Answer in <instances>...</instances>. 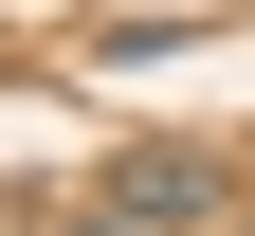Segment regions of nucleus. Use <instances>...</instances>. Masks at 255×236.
I'll return each mask as SVG.
<instances>
[{"label":"nucleus","mask_w":255,"mask_h":236,"mask_svg":"<svg viewBox=\"0 0 255 236\" xmlns=\"http://www.w3.org/2000/svg\"><path fill=\"white\" fill-rule=\"evenodd\" d=\"M91 200H128L146 236H237V163H219V146H128Z\"/></svg>","instance_id":"nucleus-1"},{"label":"nucleus","mask_w":255,"mask_h":236,"mask_svg":"<svg viewBox=\"0 0 255 236\" xmlns=\"http://www.w3.org/2000/svg\"><path fill=\"white\" fill-rule=\"evenodd\" d=\"M237 236H255V218H237Z\"/></svg>","instance_id":"nucleus-2"}]
</instances>
